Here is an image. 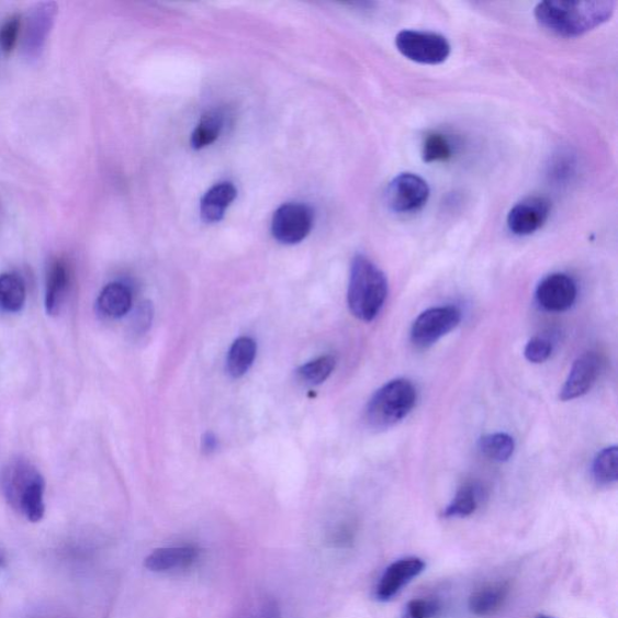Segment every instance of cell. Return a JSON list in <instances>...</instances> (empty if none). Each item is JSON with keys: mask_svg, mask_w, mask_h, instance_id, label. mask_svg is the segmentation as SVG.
Listing matches in <instances>:
<instances>
[{"mask_svg": "<svg viewBox=\"0 0 618 618\" xmlns=\"http://www.w3.org/2000/svg\"><path fill=\"white\" fill-rule=\"evenodd\" d=\"M616 4L610 0L595 2H560L549 0L536 8V19L540 26L563 38H576L608 22L614 15Z\"/></svg>", "mask_w": 618, "mask_h": 618, "instance_id": "1", "label": "cell"}, {"mask_svg": "<svg viewBox=\"0 0 618 618\" xmlns=\"http://www.w3.org/2000/svg\"><path fill=\"white\" fill-rule=\"evenodd\" d=\"M387 281L382 270L369 258L357 256L351 262L348 306L351 314L362 322H372L384 306Z\"/></svg>", "mask_w": 618, "mask_h": 618, "instance_id": "2", "label": "cell"}, {"mask_svg": "<svg viewBox=\"0 0 618 618\" xmlns=\"http://www.w3.org/2000/svg\"><path fill=\"white\" fill-rule=\"evenodd\" d=\"M3 492L8 503L31 523H40L45 515V482L41 472L29 462L18 460L3 474Z\"/></svg>", "mask_w": 618, "mask_h": 618, "instance_id": "3", "label": "cell"}, {"mask_svg": "<svg viewBox=\"0 0 618 618\" xmlns=\"http://www.w3.org/2000/svg\"><path fill=\"white\" fill-rule=\"evenodd\" d=\"M417 391L414 384L397 379L384 384L371 397L366 417L369 426L374 429H386L403 420L414 409Z\"/></svg>", "mask_w": 618, "mask_h": 618, "instance_id": "4", "label": "cell"}, {"mask_svg": "<svg viewBox=\"0 0 618 618\" xmlns=\"http://www.w3.org/2000/svg\"><path fill=\"white\" fill-rule=\"evenodd\" d=\"M400 54L420 65H440L451 55L446 36L427 31L405 30L395 36Z\"/></svg>", "mask_w": 618, "mask_h": 618, "instance_id": "5", "label": "cell"}, {"mask_svg": "<svg viewBox=\"0 0 618 618\" xmlns=\"http://www.w3.org/2000/svg\"><path fill=\"white\" fill-rule=\"evenodd\" d=\"M430 188L426 180L415 173H402L395 177L385 191L387 207L395 213L418 212L427 204Z\"/></svg>", "mask_w": 618, "mask_h": 618, "instance_id": "6", "label": "cell"}, {"mask_svg": "<svg viewBox=\"0 0 618 618\" xmlns=\"http://www.w3.org/2000/svg\"><path fill=\"white\" fill-rule=\"evenodd\" d=\"M462 321L457 307H435L423 312L412 325L411 339L419 348H427L451 333Z\"/></svg>", "mask_w": 618, "mask_h": 618, "instance_id": "7", "label": "cell"}, {"mask_svg": "<svg viewBox=\"0 0 618 618\" xmlns=\"http://www.w3.org/2000/svg\"><path fill=\"white\" fill-rule=\"evenodd\" d=\"M313 227V212L306 204L285 203L272 217V235L283 245L304 240Z\"/></svg>", "mask_w": 618, "mask_h": 618, "instance_id": "8", "label": "cell"}, {"mask_svg": "<svg viewBox=\"0 0 618 618\" xmlns=\"http://www.w3.org/2000/svg\"><path fill=\"white\" fill-rule=\"evenodd\" d=\"M426 571V562L418 557H406L387 566L382 574L374 596L380 602H390L402 593V591Z\"/></svg>", "mask_w": 618, "mask_h": 618, "instance_id": "9", "label": "cell"}, {"mask_svg": "<svg viewBox=\"0 0 618 618\" xmlns=\"http://www.w3.org/2000/svg\"><path fill=\"white\" fill-rule=\"evenodd\" d=\"M551 214V203L541 196L527 198L516 203L507 215V227L516 236H529L547 224Z\"/></svg>", "mask_w": 618, "mask_h": 618, "instance_id": "10", "label": "cell"}, {"mask_svg": "<svg viewBox=\"0 0 618 618\" xmlns=\"http://www.w3.org/2000/svg\"><path fill=\"white\" fill-rule=\"evenodd\" d=\"M577 288L572 277L553 273L544 278L537 289L539 305L550 312H564L574 305Z\"/></svg>", "mask_w": 618, "mask_h": 618, "instance_id": "11", "label": "cell"}, {"mask_svg": "<svg viewBox=\"0 0 618 618\" xmlns=\"http://www.w3.org/2000/svg\"><path fill=\"white\" fill-rule=\"evenodd\" d=\"M57 14V4L53 2L42 3L33 9L27 19L26 31H24L23 50L31 58L41 56L47 35L50 34Z\"/></svg>", "mask_w": 618, "mask_h": 618, "instance_id": "12", "label": "cell"}, {"mask_svg": "<svg viewBox=\"0 0 618 618\" xmlns=\"http://www.w3.org/2000/svg\"><path fill=\"white\" fill-rule=\"evenodd\" d=\"M600 371V359L595 353L581 356L569 373L561 391L562 402L584 396L595 385Z\"/></svg>", "mask_w": 618, "mask_h": 618, "instance_id": "13", "label": "cell"}, {"mask_svg": "<svg viewBox=\"0 0 618 618\" xmlns=\"http://www.w3.org/2000/svg\"><path fill=\"white\" fill-rule=\"evenodd\" d=\"M200 553L193 544L157 549L145 559L144 565L153 573H178L196 564Z\"/></svg>", "mask_w": 618, "mask_h": 618, "instance_id": "14", "label": "cell"}, {"mask_svg": "<svg viewBox=\"0 0 618 618\" xmlns=\"http://www.w3.org/2000/svg\"><path fill=\"white\" fill-rule=\"evenodd\" d=\"M512 585L507 581H494L471 593L469 611L476 617H491L498 614L510 597Z\"/></svg>", "mask_w": 618, "mask_h": 618, "instance_id": "15", "label": "cell"}, {"mask_svg": "<svg viewBox=\"0 0 618 618\" xmlns=\"http://www.w3.org/2000/svg\"><path fill=\"white\" fill-rule=\"evenodd\" d=\"M70 282L69 270L64 260H56L48 271L45 306L47 314L57 315L63 310Z\"/></svg>", "mask_w": 618, "mask_h": 618, "instance_id": "16", "label": "cell"}, {"mask_svg": "<svg viewBox=\"0 0 618 618\" xmlns=\"http://www.w3.org/2000/svg\"><path fill=\"white\" fill-rule=\"evenodd\" d=\"M237 196V190L232 183L214 186L205 192L201 200V216L205 223L221 222Z\"/></svg>", "mask_w": 618, "mask_h": 618, "instance_id": "17", "label": "cell"}, {"mask_svg": "<svg viewBox=\"0 0 618 618\" xmlns=\"http://www.w3.org/2000/svg\"><path fill=\"white\" fill-rule=\"evenodd\" d=\"M132 307L131 290L121 283L108 284L97 300V308L109 319L123 318Z\"/></svg>", "mask_w": 618, "mask_h": 618, "instance_id": "18", "label": "cell"}, {"mask_svg": "<svg viewBox=\"0 0 618 618\" xmlns=\"http://www.w3.org/2000/svg\"><path fill=\"white\" fill-rule=\"evenodd\" d=\"M257 358V344L250 337H239L229 348L226 371L233 379H240L250 370Z\"/></svg>", "mask_w": 618, "mask_h": 618, "instance_id": "19", "label": "cell"}, {"mask_svg": "<svg viewBox=\"0 0 618 618\" xmlns=\"http://www.w3.org/2000/svg\"><path fill=\"white\" fill-rule=\"evenodd\" d=\"M26 304V285L15 273L0 276V310L8 313L20 312Z\"/></svg>", "mask_w": 618, "mask_h": 618, "instance_id": "20", "label": "cell"}, {"mask_svg": "<svg viewBox=\"0 0 618 618\" xmlns=\"http://www.w3.org/2000/svg\"><path fill=\"white\" fill-rule=\"evenodd\" d=\"M481 502V492L474 484L460 487L453 501L446 507L443 516L447 518H464L477 512Z\"/></svg>", "mask_w": 618, "mask_h": 618, "instance_id": "21", "label": "cell"}, {"mask_svg": "<svg viewBox=\"0 0 618 618\" xmlns=\"http://www.w3.org/2000/svg\"><path fill=\"white\" fill-rule=\"evenodd\" d=\"M480 450L495 462H507L515 452V441L504 432L490 434L480 440Z\"/></svg>", "mask_w": 618, "mask_h": 618, "instance_id": "22", "label": "cell"}, {"mask_svg": "<svg viewBox=\"0 0 618 618\" xmlns=\"http://www.w3.org/2000/svg\"><path fill=\"white\" fill-rule=\"evenodd\" d=\"M224 119L220 112L204 114L193 132L191 144L195 149H202L220 138L223 130Z\"/></svg>", "mask_w": 618, "mask_h": 618, "instance_id": "23", "label": "cell"}, {"mask_svg": "<svg viewBox=\"0 0 618 618\" xmlns=\"http://www.w3.org/2000/svg\"><path fill=\"white\" fill-rule=\"evenodd\" d=\"M453 154V143L443 133L432 132L423 142V160L428 164L446 162L452 159Z\"/></svg>", "mask_w": 618, "mask_h": 618, "instance_id": "24", "label": "cell"}, {"mask_svg": "<svg viewBox=\"0 0 618 618\" xmlns=\"http://www.w3.org/2000/svg\"><path fill=\"white\" fill-rule=\"evenodd\" d=\"M336 367V359L324 356L312 360L296 370L297 380L307 385H318L330 378Z\"/></svg>", "mask_w": 618, "mask_h": 618, "instance_id": "25", "label": "cell"}, {"mask_svg": "<svg viewBox=\"0 0 618 618\" xmlns=\"http://www.w3.org/2000/svg\"><path fill=\"white\" fill-rule=\"evenodd\" d=\"M593 476L603 486H609L618 479V448H605L593 463Z\"/></svg>", "mask_w": 618, "mask_h": 618, "instance_id": "26", "label": "cell"}, {"mask_svg": "<svg viewBox=\"0 0 618 618\" xmlns=\"http://www.w3.org/2000/svg\"><path fill=\"white\" fill-rule=\"evenodd\" d=\"M235 618H282V613L273 598L263 596L247 602Z\"/></svg>", "mask_w": 618, "mask_h": 618, "instance_id": "27", "label": "cell"}, {"mask_svg": "<svg viewBox=\"0 0 618 618\" xmlns=\"http://www.w3.org/2000/svg\"><path fill=\"white\" fill-rule=\"evenodd\" d=\"M442 611L443 604L441 599L424 597L408 602L402 618H438Z\"/></svg>", "mask_w": 618, "mask_h": 618, "instance_id": "28", "label": "cell"}, {"mask_svg": "<svg viewBox=\"0 0 618 618\" xmlns=\"http://www.w3.org/2000/svg\"><path fill=\"white\" fill-rule=\"evenodd\" d=\"M22 21L20 15L8 19L0 27V48L7 55L14 52L21 33Z\"/></svg>", "mask_w": 618, "mask_h": 618, "instance_id": "29", "label": "cell"}, {"mask_svg": "<svg viewBox=\"0 0 618 618\" xmlns=\"http://www.w3.org/2000/svg\"><path fill=\"white\" fill-rule=\"evenodd\" d=\"M357 527L355 524L345 520V523L337 525L329 535V542L336 549H349L353 547L357 539Z\"/></svg>", "mask_w": 618, "mask_h": 618, "instance_id": "30", "label": "cell"}, {"mask_svg": "<svg viewBox=\"0 0 618 618\" xmlns=\"http://www.w3.org/2000/svg\"><path fill=\"white\" fill-rule=\"evenodd\" d=\"M552 353V346L548 339L541 337L531 338L525 349V356L532 363L547 361Z\"/></svg>", "mask_w": 618, "mask_h": 618, "instance_id": "31", "label": "cell"}, {"mask_svg": "<svg viewBox=\"0 0 618 618\" xmlns=\"http://www.w3.org/2000/svg\"><path fill=\"white\" fill-rule=\"evenodd\" d=\"M154 317L151 302L145 301L139 305L132 319V330L137 335H143L149 330Z\"/></svg>", "mask_w": 618, "mask_h": 618, "instance_id": "32", "label": "cell"}, {"mask_svg": "<svg viewBox=\"0 0 618 618\" xmlns=\"http://www.w3.org/2000/svg\"><path fill=\"white\" fill-rule=\"evenodd\" d=\"M220 441L213 432H205L202 438V451L205 454H212L217 450Z\"/></svg>", "mask_w": 618, "mask_h": 618, "instance_id": "33", "label": "cell"}, {"mask_svg": "<svg viewBox=\"0 0 618 618\" xmlns=\"http://www.w3.org/2000/svg\"><path fill=\"white\" fill-rule=\"evenodd\" d=\"M536 618H554V617L547 616V615H539V616H537Z\"/></svg>", "mask_w": 618, "mask_h": 618, "instance_id": "34", "label": "cell"}, {"mask_svg": "<svg viewBox=\"0 0 618 618\" xmlns=\"http://www.w3.org/2000/svg\"><path fill=\"white\" fill-rule=\"evenodd\" d=\"M3 561H4V559H3V554H2V553H0V564H2V563H3Z\"/></svg>", "mask_w": 618, "mask_h": 618, "instance_id": "35", "label": "cell"}]
</instances>
